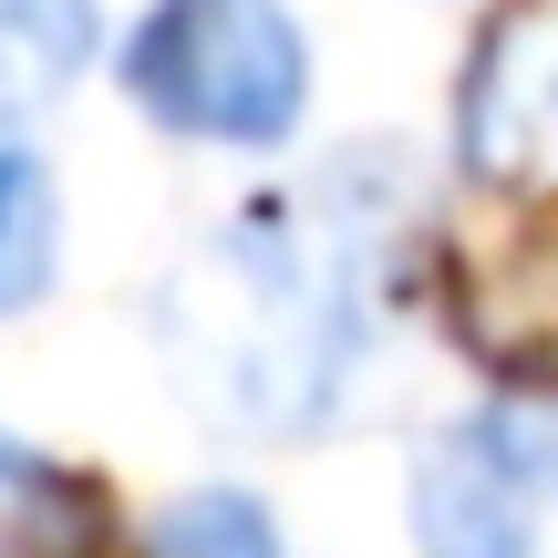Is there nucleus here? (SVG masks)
<instances>
[{
	"label": "nucleus",
	"instance_id": "obj_9",
	"mask_svg": "<svg viewBox=\"0 0 558 558\" xmlns=\"http://www.w3.org/2000/svg\"><path fill=\"white\" fill-rule=\"evenodd\" d=\"M145 558H290V548H279V527H269L259 497H239V486H197V497H177L156 518Z\"/></svg>",
	"mask_w": 558,
	"mask_h": 558
},
{
	"label": "nucleus",
	"instance_id": "obj_2",
	"mask_svg": "<svg viewBox=\"0 0 558 558\" xmlns=\"http://www.w3.org/2000/svg\"><path fill=\"white\" fill-rule=\"evenodd\" d=\"M124 94L197 145H279L311 104V41L290 0H156L124 32Z\"/></svg>",
	"mask_w": 558,
	"mask_h": 558
},
{
	"label": "nucleus",
	"instance_id": "obj_5",
	"mask_svg": "<svg viewBox=\"0 0 558 558\" xmlns=\"http://www.w3.org/2000/svg\"><path fill=\"white\" fill-rule=\"evenodd\" d=\"M456 320L507 383H558V207L518 218L456 279Z\"/></svg>",
	"mask_w": 558,
	"mask_h": 558
},
{
	"label": "nucleus",
	"instance_id": "obj_3",
	"mask_svg": "<svg viewBox=\"0 0 558 558\" xmlns=\"http://www.w3.org/2000/svg\"><path fill=\"white\" fill-rule=\"evenodd\" d=\"M424 558H527L538 538V445L518 414H476L456 435H435L414 486Z\"/></svg>",
	"mask_w": 558,
	"mask_h": 558
},
{
	"label": "nucleus",
	"instance_id": "obj_4",
	"mask_svg": "<svg viewBox=\"0 0 558 558\" xmlns=\"http://www.w3.org/2000/svg\"><path fill=\"white\" fill-rule=\"evenodd\" d=\"M558 124V0H507L476 32V62H465L456 94V156L476 177H518Z\"/></svg>",
	"mask_w": 558,
	"mask_h": 558
},
{
	"label": "nucleus",
	"instance_id": "obj_6",
	"mask_svg": "<svg viewBox=\"0 0 558 558\" xmlns=\"http://www.w3.org/2000/svg\"><path fill=\"white\" fill-rule=\"evenodd\" d=\"M104 41L94 0H0V114H52Z\"/></svg>",
	"mask_w": 558,
	"mask_h": 558
},
{
	"label": "nucleus",
	"instance_id": "obj_1",
	"mask_svg": "<svg viewBox=\"0 0 558 558\" xmlns=\"http://www.w3.org/2000/svg\"><path fill=\"white\" fill-rule=\"evenodd\" d=\"M373 218H300L259 207L239 218L186 290L166 300V341L197 403L259 435H300L341 403V383L373 352Z\"/></svg>",
	"mask_w": 558,
	"mask_h": 558
},
{
	"label": "nucleus",
	"instance_id": "obj_7",
	"mask_svg": "<svg viewBox=\"0 0 558 558\" xmlns=\"http://www.w3.org/2000/svg\"><path fill=\"white\" fill-rule=\"evenodd\" d=\"M94 538H104L94 486L0 435V558H94Z\"/></svg>",
	"mask_w": 558,
	"mask_h": 558
},
{
	"label": "nucleus",
	"instance_id": "obj_8",
	"mask_svg": "<svg viewBox=\"0 0 558 558\" xmlns=\"http://www.w3.org/2000/svg\"><path fill=\"white\" fill-rule=\"evenodd\" d=\"M62 259V197H52V166L32 145H0V320L32 311L52 290Z\"/></svg>",
	"mask_w": 558,
	"mask_h": 558
}]
</instances>
